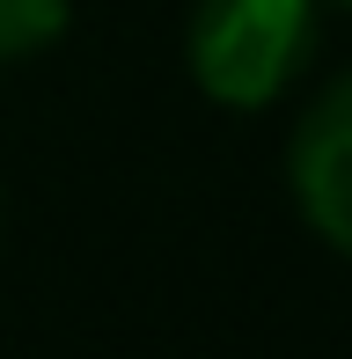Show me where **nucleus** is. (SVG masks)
<instances>
[{
    "label": "nucleus",
    "mask_w": 352,
    "mask_h": 359,
    "mask_svg": "<svg viewBox=\"0 0 352 359\" xmlns=\"http://www.w3.org/2000/svg\"><path fill=\"white\" fill-rule=\"evenodd\" d=\"M67 22H74V0H0V67L52 52Z\"/></svg>",
    "instance_id": "obj_3"
},
{
    "label": "nucleus",
    "mask_w": 352,
    "mask_h": 359,
    "mask_svg": "<svg viewBox=\"0 0 352 359\" xmlns=\"http://www.w3.org/2000/svg\"><path fill=\"white\" fill-rule=\"evenodd\" d=\"M286 191L316 242L352 264V74H338L286 140Z\"/></svg>",
    "instance_id": "obj_2"
},
{
    "label": "nucleus",
    "mask_w": 352,
    "mask_h": 359,
    "mask_svg": "<svg viewBox=\"0 0 352 359\" xmlns=\"http://www.w3.org/2000/svg\"><path fill=\"white\" fill-rule=\"evenodd\" d=\"M184 59L205 103L264 110L316 59V0H198L184 22Z\"/></svg>",
    "instance_id": "obj_1"
},
{
    "label": "nucleus",
    "mask_w": 352,
    "mask_h": 359,
    "mask_svg": "<svg viewBox=\"0 0 352 359\" xmlns=\"http://www.w3.org/2000/svg\"><path fill=\"white\" fill-rule=\"evenodd\" d=\"M338 8H352V0H338Z\"/></svg>",
    "instance_id": "obj_4"
}]
</instances>
